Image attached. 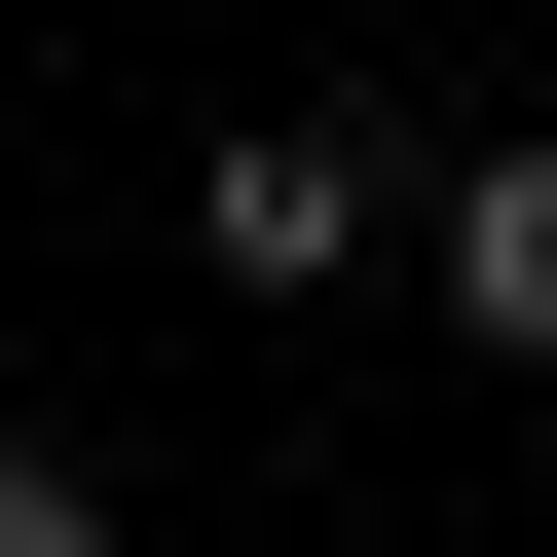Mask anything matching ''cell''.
Here are the masks:
<instances>
[{
	"mask_svg": "<svg viewBox=\"0 0 557 557\" xmlns=\"http://www.w3.org/2000/svg\"><path fill=\"white\" fill-rule=\"evenodd\" d=\"M0 557H112V483H75V446H0Z\"/></svg>",
	"mask_w": 557,
	"mask_h": 557,
	"instance_id": "3",
	"label": "cell"
},
{
	"mask_svg": "<svg viewBox=\"0 0 557 557\" xmlns=\"http://www.w3.org/2000/svg\"><path fill=\"white\" fill-rule=\"evenodd\" d=\"M446 335H483V372H557V112H520V149H446Z\"/></svg>",
	"mask_w": 557,
	"mask_h": 557,
	"instance_id": "2",
	"label": "cell"
},
{
	"mask_svg": "<svg viewBox=\"0 0 557 557\" xmlns=\"http://www.w3.org/2000/svg\"><path fill=\"white\" fill-rule=\"evenodd\" d=\"M186 260L223 298H372V260H446V149L409 112H223L186 149Z\"/></svg>",
	"mask_w": 557,
	"mask_h": 557,
	"instance_id": "1",
	"label": "cell"
}]
</instances>
